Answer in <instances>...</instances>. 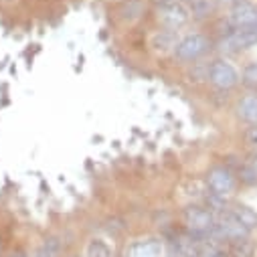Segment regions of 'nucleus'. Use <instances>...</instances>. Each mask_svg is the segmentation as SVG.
Listing matches in <instances>:
<instances>
[{"mask_svg":"<svg viewBox=\"0 0 257 257\" xmlns=\"http://www.w3.org/2000/svg\"><path fill=\"white\" fill-rule=\"evenodd\" d=\"M213 49V41L205 33H186L178 39L172 59L180 65H192V63L201 61L209 51Z\"/></svg>","mask_w":257,"mask_h":257,"instance_id":"nucleus-1","label":"nucleus"},{"mask_svg":"<svg viewBox=\"0 0 257 257\" xmlns=\"http://www.w3.org/2000/svg\"><path fill=\"white\" fill-rule=\"evenodd\" d=\"M154 21L160 29H170L180 33L192 21V15L186 0H160L154 7Z\"/></svg>","mask_w":257,"mask_h":257,"instance_id":"nucleus-2","label":"nucleus"},{"mask_svg":"<svg viewBox=\"0 0 257 257\" xmlns=\"http://www.w3.org/2000/svg\"><path fill=\"white\" fill-rule=\"evenodd\" d=\"M182 221L186 225V231L195 233V235H211L215 225H217V215L203 205H188L182 211Z\"/></svg>","mask_w":257,"mask_h":257,"instance_id":"nucleus-3","label":"nucleus"},{"mask_svg":"<svg viewBox=\"0 0 257 257\" xmlns=\"http://www.w3.org/2000/svg\"><path fill=\"white\" fill-rule=\"evenodd\" d=\"M207 188L211 195L227 201L237 190V174L229 166L217 164V166L209 168V172H207Z\"/></svg>","mask_w":257,"mask_h":257,"instance_id":"nucleus-4","label":"nucleus"},{"mask_svg":"<svg viewBox=\"0 0 257 257\" xmlns=\"http://www.w3.org/2000/svg\"><path fill=\"white\" fill-rule=\"evenodd\" d=\"M241 81L239 71L235 69L233 63L227 59H215L211 61V69H209V83L217 91H229Z\"/></svg>","mask_w":257,"mask_h":257,"instance_id":"nucleus-5","label":"nucleus"},{"mask_svg":"<svg viewBox=\"0 0 257 257\" xmlns=\"http://www.w3.org/2000/svg\"><path fill=\"white\" fill-rule=\"evenodd\" d=\"M257 45V29H233L221 39V49L227 53H241Z\"/></svg>","mask_w":257,"mask_h":257,"instance_id":"nucleus-6","label":"nucleus"},{"mask_svg":"<svg viewBox=\"0 0 257 257\" xmlns=\"http://www.w3.org/2000/svg\"><path fill=\"white\" fill-rule=\"evenodd\" d=\"M225 21L229 25V31H233V29H257V5H253V3L235 5L229 9V15Z\"/></svg>","mask_w":257,"mask_h":257,"instance_id":"nucleus-7","label":"nucleus"},{"mask_svg":"<svg viewBox=\"0 0 257 257\" xmlns=\"http://www.w3.org/2000/svg\"><path fill=\"white\" fill-rule=\"evenodd\" d=\"M180 39L178 31H170V29H156L150 37H148V47L150 51H154L156 55H172L176 43Z\"/></svg>","mask_w":257,"mask_h":257,"instance_id":"nucleus-8","label":"nucleus"},{"mask_svg":"<svg viewBox=\"0 0 257 257\" xmlns=\"http://www.w3.org/2000/svg\"><path fill=\"white\" fill-rule=\"evenodd\" d=\"M162 255H164V243L158 237L132 241L125 249V257H162Z\"/></svg>","mask_w":257,"mask_h":257,"instance_id":"nucleus-9","label":"nucleus"},{"mask_svg":"<svg viewBox=\"0 0 257 257\" xmlns=\"http://www.w3.org/2000/svg\"><path fill=\"white\" fill-rule=\"evenodd\" d=\"M146 13V7L142 0H123L117 9V19L125 25H136Z\"/></svg>","mask_w":257,"mask_h":257,"instance_id":"nucleus-10","label":"nucleus"},{"mask_svg":"<svg viewBox=\"0 0 257 257\" xmlns=\"http://www.w3.org/2000/svg\"><path fill=\"white\" fill-rule=\"evenodd\" d=\"M237 115L241 121L249 123V125H257V91L247 93L239 99L237 103Z\"/></svg>","mask_w":257,"mask_h":257,"instance_id":"nucleus-11","label":"nucleus"},{"mask_svg":"<svg viewBox=\"0 0 257 257\" xmlns=\"http://www.w3.org/2000/svg\"><path fill=\"white\" fill-rule=\"evenodd\" d=\"M229 213H231L245 229H249V231L257 229V213H255L251 207H247V205H233V207L229 209Z\"/></svg>","mask_w":257,"mask_h":257,"instance_id":"nucleus-12","label":"nucleus"},{"mask_svg":"<svg viewBox=\"0 0 257 257\" xmlns=\"http://www.w3.org/2000/svg\"><path fill=\"white\" fill-rule=\"evenodd\" d=\"M227 253H229V257H253L255 255V243L249 237L229 241Z\"/></svg>","mask_w":257,"mask_h":257,"instance_id":"nucleus-13","label":"nucleus"},{"mask_svg":"<svg viewBox=\"0 0 257 257\" xmlns=\"http://www.w3.org/2000/svg\"><path fill=\"white\" fill-rule=\"evenodd\" d=\"M186 5L190 9L192 19H207L215 11V3H213V0H190V3H186Z\"/></svg>","mask_w":257,"mask_h":257,"instance_id":"nucleus-14","label":"nucleus"},{"mask_svg":"<svg viewBox=\"0 0 257 257\" xmlns=\"http://www.w3.org/2000/svg\"><path fill=\"white\" fill-rule=\"evenodd\" d=\"M209 69H211V63H205V61L192 63L190 71H188L190 81H195V83H209Z\"/></svg>","mask_w":257,"mask_h":257,"instance_id":"nucleus-15","label":"nucleus"},{"mask_svg":"<svg viewBox=\"0 0 257 257\" xmlns=\"http://www.w3.org/2000/svg\"><path fill=\"white\" fill-rule=\"evenodd\" d=\"M85 257H113L109 245L103 239H91L85 249Z\"/></svg>","mask_w":257,"mask_h":257,"instance_id":"nucleus-16","label":"nucleus"},{"mask_svg":"<svg viewBox=\"0 0 257 257\" xmlns=\"http://www.w3.org/2000/svg\"><path fill=\"white\" fill-rule=\"evenodd\" d=\"M241 81H243L245 87L257 89V63L255 61L253 63H247V65H245V69L241 73Z\"/></svg>","mask_w":257,"mask_h":257,"instance_id":"nucleus-17","label":"nucleus"},{"mask_svg":"<svg viewBox=\"0 0 257 257\" xmlns=\"http://www.w3.org/2000/svg\"><path fill=\"white\" fill-rule=\"evenodd\" d=\"M39 257H57V247L53 243L45 245L41 251H39Z\"/></svg>","mask_w":257,"mask_h":257,"instance_id":"nucleus-18","label":"nucleus"},{"mask_svg":"<svg viewBox=\"0 0 257 257\" xmlns=\"http://www.w3.org/2000/svg\"><path fill=\"white\" fill-rule=\"evenodd\" d=\"M243 3H253V0H219V5H225V7H235V5H243Z\"/></svg>","mask_w":257,"mask_h":257,"instance_id":"nucleus-19","label":"nucleus"},{"mask_svg":"<svg viewBox=\"0 0 257 257\" xmlns=\"http://www.w3.org/2000/svg\"><path fill=\"white\" fill-rule=\"evenodd\" d=\"M249 142L253 144V146H257V125L253 127V130L249 132Z\"/></svg>","mask_w":257,"mask_h":257,"instance_id":"nucleus-20","label":"nucleus"},{"mask_svg":"<svg viewBox=\"0 0 257 257\" xmlns=\"http://www.w3.org/2000/svg\"><path fill=\"white\" fill-rule=\"evenodd\" d=\"M251 168H253V170H255V174H257V156L253 158V162H251Z\"/></svg>","mask_w":257,"mask_h":257,"instance_id":"nucleus-21","label":"nucleus"},{"mask_svg":"<svg viewBox=\"0 0 257 257\" xmlns=\"http://www.w3.org/2000/svg\"><path fill=\"white\" fill-rule=\"evenodd\" d=\"M9 257H25L23 253H13V255H9Z\"/></svg>","mask_w":257,"mask_h":257,"instance_id":"nucleus-22","label":"nucleus"},{"mask_svg":"<svg viewBox=\"0 0 257 257\" xmlns=\"http://www.w3.org/2000/svg\"><path fill=\"white\" fill-rule=\"evenodd\" d=\"M107 3H123V0H107Z\"/></svg>","mask_w":257,"mask_h":257,"instance_id":"nucleus-23","label":"nucleus"},{"mask_svg":"<svg viewBox=\"0 0 257 257\" xmlns=\"http://www.w3.org/2000/svg\"><path fill=\"white\" fill-rule=\"evenodd\" d=\"M0 253H3V239H0Z\"/></svg>","mask_w":257,"mask_h":257,"instance_id":"nucleus-24","label":"nucleus"},{"mask_svg":"<svg viewBox=\"0 0 257 257\" xmlns=\"http://www.w3.org/2000/svg\"><path fill=\"white\" fill-rule=\"evenodd\" d=\"M170 257H178V255H170Z\"/></svg>","mask_w":257,"mask_h":257,"instance_id":"nucleus-25","label":"nucleus"},{"mask_svg":"<svg viewBox=\"0 0 257 257\" xmlns=\"http://www.w3.org/2000/svg\"><path fill=\"white\" fill-rule=\"evenodd\" d=\"M156 3H160V0H156Z\"/></svg>","mask_w":257,"mask_h":257,"instance_id":"nucleus-26","label":"nucleus"}]
</instances>
